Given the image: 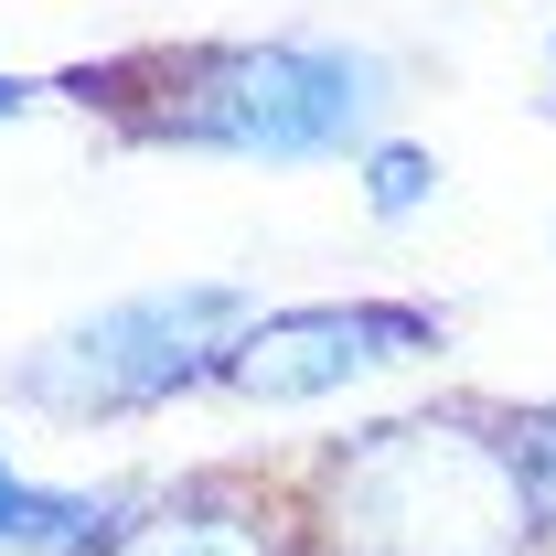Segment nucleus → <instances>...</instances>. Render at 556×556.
I'll list each match as a JSON object with an SVG mask.
<instances>
[{
    "mask_svg": "<svg viewBox=\"0 0 556 556\" xmlns=\"http://www.w3.org/2000/svg\"><path fill=\"white\" fill-rule=\"evenodd\" d=\"M129 503L139 492H54L0 460V556H97L129 525Z\"/></svg>",
    "mask_w": 556,
    "mask_h": 556,
    "instance_id": "nucleus-6",
    "label": "nucleus"
},
{
    "mask_svg": "<svg viewBox=\"0 0 556 556\" xmlns=\"http://www.w3.org/2000/svg\"><path fill=\"white\" fill-rule=\"evenodd\" d=\"M439 343H450V321L428 300H300V311H257L236 332L225 396H247V407H311V396L396 375V364H417Z\"/></svg>",
    "mask_w": 556,
    "mask_h": 556,
    "instance_id": "nucleus-4",
    "label": "nucleus"
},
{
    "mask_svg": "<svg viewBox=\"0 0 556 556\" xmlns=\"http://www.w3.org/2000/svg\"><path fill=\"white\" fill-rule=\"evenodd\" d=\"M268 300L236 278H182V289H129L108 311L65 321L54 343H33L11 364V396L43 417H139L172 407L193 386H225V353Z\"/></svg>",
    "mask_w": 556,
    "mask_h": 556,
    "instance_id": "nucleus-3",
    "label": "nucleus"
},
{
    "mask_svg": "<svg viewBox=\"0 0 556 556\" xmlns=\"http://www.w3.org/2000/svg\"><path fill=\"white\" fill-rule=\"evenodd\" d=\"M33 108H43V86H33V75H0V129H22Z\"/></svg>",
    "mask_w": 556,
    "mask_h": 556,
    "instance_id": "nucleus-9",
    "label": "nucleus"
},
{
    "mask_svg": "<svg viewBox=\"0 0 556 556\" xmlns=\"http://www.w3.org/2000/svg\"><path fill=\"white\" fill-rule=\"evenodd\" d=\"M535 556H556V546H535Z\"/></svg>",
    "mask_w": 556,
    "mask_h": 556,
    "instance_id": "nucleus-10",
    "label": "nucleus"
},
{
    "mask_svg": "<svg viewBox=\"0 0 556 556\" xmlns=\"http://www.w3.org/2000/svg\"><path fill=\"white\" fill-rule=\"evenodd\" d=\"M503 428H514V460H525V492H535V525H546V546H556V396L503 407Z\"/></svg>",
    "mask_w": 556,
    "mask_h": 556,
    "instance_id": "nucleus-8",
    "label": "nucleus"
},
{
    "mask_svg": "<svg viewBox=\"0 0 556 556\" xmlns=\"http://www.w3.org/2000/svg\"><path fill=\"white\" fill-rule=\"evenodd\" d=\"M353 182H364V214H375V225H407V214L439 204V161H428L417 139H375V150L353 161Z\"/></svg>",
    "mask_w": 556,
    "mask_h": 556,
    "instance_id": "nucleus-7",
    "label": "nucleus"
},
{
    "mask_svg": "<svg viewBox=\"0 0 556 556\" xmlns=\"http://www.w3.org/2000/svg\"><path fill=\"white\" fill-rule=\"evenodd\" d=\"M97 556H300V525H289V503L214 471V482L161 492V503H129V525Z\"/></svg>",
    "mask_w": 556,
    "mask_h": 556,
    "instance_id": "nucleus-5",
    "label": "nucleus"
},
{
    "mask_svg": "<svg viewBox=\"0 0 556 556\" xmlns=\"http://www.w3.org/2000/svg\"><path fill=\"white\" fill-rule=\"evenodd\" d=\"M300 556H535V492L492 396L375 417L300 471Z\"/></svg>",
    "mask_w": 556,
    "mask_h": 556,
    "instance_id": "nucleus-2",
    "label": "nucleus"
},
{
    "mask_svg": "<svg viewBox=\"0 0 556 556\" xmlns=\"http://www.w3.org/2000/svg\"><path fill=\"white\" fill-rule=\"evenodd\" d=\"M75 108H97L139 150H225V161H364L386 139L396 75L364 43L268 33V43H150L118 65L65 75Z\"/></svg>",
    "mask_w": 556,
    "mask_h": 556,
    "instance_id": "nucleus-1",
    "label": "nucleus"
}]
</instances>
